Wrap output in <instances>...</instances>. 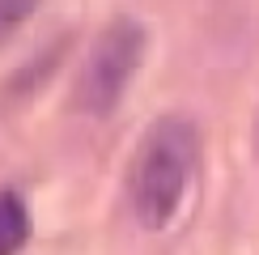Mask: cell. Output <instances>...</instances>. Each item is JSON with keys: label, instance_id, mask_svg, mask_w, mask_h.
<instances>
[{"label": "cell", "instance_id": "cell-1", "mask_svg": "<svg viewBox=\"0 0 259 255\" xmlns=\"http://www.w3.org/2000/svg\"><path fill=\"white\" fill-rule=\"evenodd\" d=\"M200 170V128L187 115H161L145 128L123 170V191L136 226L157 234L183 212Z\"/></svg>", "mask_w": 259, "mask_h": 255}, {"label": "cell", "instance_id": "cell-2", "mask_svg": "<svg viewBox=\"0 0 259 255\" xmlns=\"http://www.w3.org/2000/svg\"><path fill=\"white\" fill-rule=\"evenodd\" d=\"M145 51H149V26L145 21L127 17V13L111 17L94 34L90 51L81 60L77 90H72L77 111L90 115V119H106L123 102L127 85H132V77L140 72V64H145Z\"/></svg>", "mask_w": 259, "mask_h": 255}, {"label": "cell", "instance_id": "cell-3", "mask_svg": "<svg viewBox=\"0 0 259 255\" xmlns=\"http://www.w3.org/2000/svg\"><path fill=\"white\" fill-rule=\"evenodd\" d=\"M26 242H30V208L21 191L5 187L0 191V255H21Z\"/></svg>", "mask_w": 259, "mask_h": 255}, {"label": "cell", "instance_id": "cell-4", "mask_svg": "<svg viewBox=\"0 0 259 255\" xmlns=\"http://www.w3.org/2000/svg\"><path fill=\"white\" fill-rule=\"evenodd\" d=\"M38 5H42V0H0V47H5V42L38 13Z\"/></svg>", "mask_w": 259, "mask_h": 255}, {"label": "cell", "instance_id": "cell-5", "mask_svg": "<svg viewBox=\"0 0 259 255\" xmlns=\"http://www.w3.org/2000/svg\"><path fill=\"white\" fill-rule=\"evenodd\" d=\"M251 149H255V162H259V106H255V119H251Z\"/></svg>", "mask_w": 259, "mask_h": 255}]
</instances>
